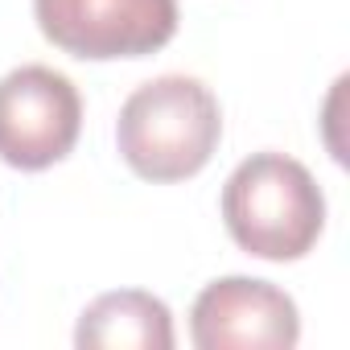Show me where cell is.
Instances as JSON below:
<instances>
[{
    "label": "cell",
    "mask_w": 350,
    "mask_h": 350,
    "mask_svg": "<svg viewBox=\"0 0 350 350\" xmlns=\"http://www.w3.org/2000/svg\"><path fill=\"white\" fill-rule=\"evenodd\" d=\"M223 111L206 83L190 75H161L136 87L116 120L124 165L144 182H186L202 173L219 148Z\"/></svg>",
    "instance_id": "obj_1"
},
{
    "label": "cell",
    "mask_w": 350,
    "mask_h": 350,
    "mask_svg": "<svg viewBox=\"0 0 350 350\" xmlns=\"http://www.w3.org/2000/svg\"><path fill=\"white\" fill-rule=\"evenodd\" d=\"M231 239L260 260H301L325 227V198L313 173L284 152H252L223 186Z\"/></svg>",
    "instance_id": "obj_2"
},
{
    "label": "cell",
    "mask_w": 350,
    "mask_h": 350,
    "mask_svg": "<svg viewBox=\"0 0 350 350\" xmlns=\"http://www.w3.org/2000/svg\"><path fill=\"white\" fill-rule=\"evenodd\" d=\"M33 17L70 58H148L178 33V0H33Z\"/></svg>",
    "instance_id": "obj_3"
},
{
    "label": "cell",
    "mask_w": 350,
    "mask_h": 350,
    "mask_svg": "<svg viewBox=\"0 0 350 350\" xmlns=\"http://www.w3.org/2000/svg\"><path fill=\"white\" fill-rule=\"evenodd\" d=\"M83 128L79 87L54 66H17L0 79V161L38 173L58 165Z\"/></svg>",
    "instance_id": "obj_4"
},
{
    "label": "cell",
    "mask_w": 350,
    "mask_h": 350,
    "mask_svg": "<svg viewBox=\"0 0 350 350\" xmlns=\"http://www.w3.org/2000/svg\"><path fill=\"white\" fill-rule=\"evenodd\" d=\"M190 338L198 350H288L301 338V317L284 288L252 276H223L198 293Z\"/></svg>",
    "instance_id": "obj_5"
},
{
    "label": "cell",
    "mask_w": 350,
    "mask_h": 350,
    "mask_svg": "<svg viewBox=\"0 0 350 350\" xmlns=\"http://www.w3.org/2000/svg\"><path fill=\"white\" fill-rule=\"evenodd\" d=\"M75 346L79 350H169L173 346L169 305L140 288L103 293L83 309Z\"/></svg>",
    "instance_id": "obj_6"
}]
</instances>
